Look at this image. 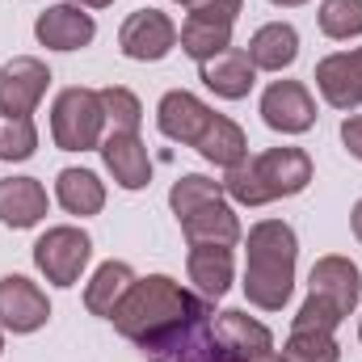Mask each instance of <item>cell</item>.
<instances>
[{"label":"cell","mask_w":362,"mask_h":362,"mask_svg":"<svg viewBox=\"0 0 362 362\" xmlns=\"http://www.w3.org/2000/svg\"><path fill=\"white\" fill-rule=\"evenodd\" d=\"M211 299L185 291L181 282H173L169 274H148V278H135V286L122 295V303L114 308V329L135 341L139 350L156 337H165L169 329L185 325L189 316H198Z\"/></svg>","instance_id":"6da1fadb"},{"label":"cell","mask_w":362,"mask_h":362,"mask_svg":"<svg viewBox=\"0 0 362 362\" xmlns=\"http://www.w3.org/2000/svg\"><path fill=\"white\" fill-rule=\"evenodd\" d=\"M295 228L282 219H262L249 228V262H245V299L262 312H282L295 291Z\"/></svg>","instance_id":"7a4b0ae2"},{"label":"cell","mask_w":362,"mask_h":362,"mask_svg":"<svg viewBox=\"0 0 362 362\" xmlns=\"http://www.w3.org/2000/svg\"><path fill=\"white\" fill-rule=\"evenodd\" d=\"M312 181V156L303 148H270L262 156H245L236 169H228L223 194L240 206H266L278 198L303 194Z\"/></svg>","instance_id":"3957f363"},{"label":"cell","mask_w":362,"mask_h":362,"mask_svg":"<svg viewBox=\"0 0 362 362\" xmlns=\"http://www.w3.org/2000/svg\"><path fill=\"white\" fill-rule=\"evenodd\" d=\"M169 206L189 245H236L240 240V219L223 202V181L185 173L169 189Z\"/></svg>","instance_id":"277c9868"},{"label":"cell","mask_w":362,"mask_h":362,"mask_svg":"<svg viewBox=\"0 0 362 362\" xmlns=\"http://www.w3.org/2000/svg\"><path fill=\"white\" fill-rule=\"evenodd\" d=\"M144 358L148 362H245L219 341V333H215V308L211 303L198 316H189L185 325L169 329L165 337L148 341Z\"/></svg>","instance_id":"5b68a950"},{"label":"cell","mask_w":362,"mask_h":362,"mask_svg":"<svg viewBox=\"0 0 362 362\" xmlns=\"http://www.w3.org/2000/svg\"><path fill=\"white\" fill-rule=\"evenodd\" d=\"M101 127H105V110H101V93L93 89H64L51 105V139L64 152H93L101 148Z\"/></svg>","instance_id":"8992f818"},{"label":"cell","mask_w":362,"mask_h":362,"mask_svg":"<svg viewBox=\"0 0 362 362\" xmlns=\"http://www.w3.org/2000/svg\"><path fill=\"white\" fill-rule=\"evenodd\" d=\"M240 17V0H194L181 25V51L194 64H206L232 47V25Z\"/></svg>","instance_id":"52a82bcc"},{"label":"cell","mask_w":362,"mask_h":362,"mask_svg":"<svg viewBox=\"0 0 362 362\" xmlns=\"http://www.w3.org/2000/svg\"><path fill=\"white\" fill-rule=\"evenodd\" d=\"M89 257H93V240L81 228H68V223L47 228L38 236V245H34V266L55 286H76L85 266H89Z\"/></svg>","instance_id":"ba28073f"},{"label":"cell","mask_w":362,"mask_h":362,"mask_svg":"<svg viewBox=\"0 0 362 362\" xmlns=\"http://www.w3.org/2000/svg\"><path fill=\"white\" fill-rule=\"evenodd\" d=\"M118 47L135 64H156L177 47V25L160 8H135L118 30Z\"/></svg>","instance_id":"9c48e42d"},{"label":"cell","mask_w":362,"mask_h":362,"mask_svg":"<svg viewBox=\"0 0 362 362\" xmlns=\"http://www.w3.org/2000/svg\"><path fill=\"white\" fill-rule=\"evenodd\" d=\"M51 68L34 55H17L0 68V114L4 118H30L38 101L47 97Z\"/></svg>","instance_id":"30bf717a"},{"label":"cell","mask_w":362,"mask_h":362,"mask_svg":"<svg viewBox=\"0 0 362 362\" xmlns=\"http://www.w3.org/2000/svg\"><path fill=\"white\" fill-rule=\"evenodd\" d=\"M47 320H51V303H47L38 282H30L25 274L0 278V329H8V333H38Z\"/></svg>","instance_id":"8fae6325"},{"label":"cell","mask_w":362,"mask_h":362,"mask_svg":"<svg viewBox=\"0 0 362 362\" xmlns=\"http://www.w3.org/2000/svg\"><path fill=\"white\" fill-rule=\"evenodd\" d=\"M262 118L278 135H303L316 127V101L299 81H274L262 93Z\"/></svg>","instance_id":"7c38bea8"},{"label":"cell","mask_w":362,"mask_h":362,"mask_svg":"<svg viewBox=\"0 0 362 362\" xmlns=\"http://www.w3.org/2000/svg\"><path fill=\"white\" fill-rule=\"evenodd\" d=\"M211 118H215V110H211L202 97H194V93H185V89L165 93L160 105H156V127H160V135L173 139V144H185V148H194V144L202 139V131L211 127Z\"/></svg>","instance_id":"4fadbf2b"},{"label":"cell","mask_w":362,"mask_h":362,"mask_svg":"<svg viewBox=\"0 0 362 362\" xmlns=\"http://www.w3.org/2000/svg\"><path fill=\"white\" fill-rule=\"evenodd\" d=\"M316 89L333 110H358L362 105V47L325 55L316 64Z\"/></svg>","instance_id":"5bb4252c"},{"label":"cell","mask_w":362,"mask_h":362,"mask_svg":"<svg viewBox=\"0 0 362 362\" xmlns=\"http://www.w3.org/2000/svg\"><path fill=\"white\" fill-rule=\"evenodd\" d=\"M101 160L110 169V177L118 181L122 189H144L152 181V160H148V144L135 131H110L101 139Z\"/></svg>","instance_id":"9a60e30c"},{"label":"cell","mask_w":362,"mask_h":362,"mask_svg":"<svg viewBox=\"0 0 362 362\" xmlns=\"http://www.w3.org/2000/svg\"><path fill=\"white\" fill-rule=\"evenodd\" d=\"M34 34H38V42L51 47V51H81V47L93 42L97 25H93V17L81 4H68V0H64V4H51V8L38 13Z\"/></svg>","instance_id":"2e32d148"},{"label":"cell","mask_w":362,"mask_h":362,"mask_svg":"<svg viewBox=\"0 0 362 362\" xmlns=\"http://www.w3.org/2000/svg\"><path fill=\"white\" fill-rule=\"evenodd\" d=\"M308 295H320L329 299L333 308H341V316H350L358 308V295H362V274L350 257H320L312 274H308Z\"/></svg>","instance_id":"e0dca14e"},{"label":"cell","mask_w":362,"mask_h":362,"mask_svg":"<svg viewBox=\"0 0 362 362\" xmlns=\"http://www.w3.org/2000/svg\"><path fill=\"white\" fill-rule=\"evenodd\" d=\"M198 76H202V85L215 93V97H223V101H240V97H249V89H253L257 68H253L249 51L228 47L223 55H215V59L198 64Z\"/></svg>","instance_id":"ac0fdd59"},{"label":"cell","mask_w":362,"mask_h":362,"mask_svg":"<svg viewBox=\"0 0 362 362\" xmlns=\"http://www.w3.org/2000/svg\"><path fill=\"white\" fill-rule=\"evenodd\" d=\"M47 215V189L38 177H4L0 181V223L13 232L34 228Z\"/></svg>","instance_id":"d6986e66"},{"label":"cell","mask_w":362,"mask_h":362,"mask_svg":"<svg viewBox=\"0 0 362 362\" xmlns=\"http://www.w3.org/2000/svg\"><path fill=\"white\" fill-rule=\"evenodd\" d=\"M185 270L202 299H223L232 286V245H189Z\"/></svg>","instance_id":"ffe728a7"},{"label":"cell","mask_w":362,"mask_h":362,"mask_svg":"<svg viewBox=\"0 0 362 362\" xmlns=\"http://www.w3.org/2000/svg\"><path fill=\"white\" fill-rule=\"evenodd\" d=\"M215 333H219V341H223L236 358H253V354L274 350V333L262 320H253L249 312H240V308L215 312Z\"/></svg>","instance_id":"44dd1931"},{"label":"cell","mask_w":362,"mask_h":362,"mask_svg":"<svg viewBox=\"0 0 362 362\" xmlns=\"http://www.w3.org/2000/svg\"><path fill=\"white\" fill-rule=\"evenodd\" d=\"M295 55H299V34L291 21H270L249 38V59L257 72H282L295 64Z\"/></svg>","instance_id":"7402d4cb"},{"label":"cell","mask_w":362,"mask_h":362,"mask_svg":"<svg viewBox=\"0 0 362 362\" xmlns=\"http://www.w3.org/2000/svg\"><path fill=\"white\" fill-rule=\"evenodd\" d=\"M131 286H135V270H131L127 262H101L97 274L89 278V286H85V308H89L93 316L110 320L114 308L122 303V295H127Z\"/></svg>","instance_id":"603a6c76"},{"label":"cell","mask_w":362,"mask_h":362,"mask_svg":"<svg viewBox=\"0 0 362 362\" xmlns=\"http://www.w3.org/2000/svg\"><path fill=\"white\" fill-rule=\"evenodd\" d=\"M194 148L202 152V160H211V165H219V169H236V165L249 156V139H245V131H240L228 114H215L211 127L202 131V139H198Z\"/></svg>","instance_id":"cb8c5ba5"},{"label":"cell","mask_w":362,"mask_h":362,"mask_svg":"<svg viewBox=\"0 0 362 362\" xmlns=\"http://www.w3.org/2000/svg\"><path fill=\"white\" fill-rule=\"evenodd\" d=\"M55 198H59V206H64L68 215L89 219V215H97V211L105 206V185H101V177L89 173V169H64V173L55 177Z\"/></svg>","instance_id":"d4e9b609"},{"label":"cell","mask_w":362,"mask_h":362,"mask_svg":"<svg viewBox=\"0 0 362 362\" xmlns=\"http://www.w3.org/2000/svg\"><path fill=\"white\" fill-rule=\"evenodd\" d=\"M282 362H337L341 358V346L333 333H303V329H291L286 346H282Z\"/></svg>","instance_id":"484cf974"},{"label":"cell","mask_w":362,"mask_h":362,"mask_svg":"<svg viewBox=\"0 0 362 362\" xmlns=\"http://www.w3.org/2000/svg\"><path fill=\"white\" fill-rule=\"evenodd\" d=\"M320 30L325 38H358L362 34V0H325L320 4Z\"/></svg>","instance_id":"4316f807"},{"label":"cell","mask_w":362,"mask_h":362,"mask_svg":"<svg viewBox=\"0 0 362 362\" xmlns=\"http://www.w3.org/2000/svg\"><path fill=\"white\" fill-rule=\"evenodd\" d=\"M101 110H105V122H110L114 131H135V135H139L144 105H139V97L131 89H122V85L101 89Z\"/></svg>","instance_id":"83f0119b"},{"label":"cell","mask_w":362,"mask_h":362,"mask_svg":"<svg viewBox=\"0 0 362 362\" xmlns=\"http://www.w3.org/2000/svg\"><path fill=\"white\" fill-rule=\"evenodd\" d=\"M34 152H38L34 118H4V127H0V160H30Z\"/></svg>","instance_id":"f1b7e54d"},{"label":"cell","mask_w":362,"mask_h":362,"mask_svg":"<svg viewBox=\"0 0 362 362\" xmlns=\"http://www.w3.org/2000/svg\"><path fill=\"white\" fill-rule=\"evenodd\" d=\"M341 320H346L341 308H333V303L320 299V295H308L303 308L295 312V329H303V333H337Z\"/></svg>","instance_id":"f546056e"},{"label":"cell","mask_w":362,"mask_h":362,"mask_svg":"<svg viewBox=\"0 0 362 362\" xmlns=\"http://www.w3.org/2000/svg\"><path fill=\"white\" fill-rule=\"evenodd\" d=\"M341 144H346V152H350L354 160H362V114H354V118L341 122Z\"/></svg>","instance_id":"4dcf8cb0"},{"label":"cell","mask_w":362,"mask_h":362,"mask_svg":"<svg viewBox=\"0 0 362 362\" xmlns=\"http://www.w3.org/2000/svg\"><path fill=\"white\" fill-rule=\"evenodd\" d=\"M68 4H81V8H110L114 0H68Z\"/></svg>","instance_id":"1f68e13d"},{"label":"cell","mask_w":362,"mask_h":362,"mask_svg":"<svg viewBox=\"0 0 362 362\" xmlns=\"http://www.w3.org/2000/svg\"><path fill=\"white\" fill-rule=\"evenodd\" d=\"M350 223H354V236L362 240V198H358V206H354V215H350Z\"/></svg>","instance_id":"d6a6232c"},{"label":"cell","mask_w":362,"mask_h":362,"mask_svg":"<svg viewBox=\"0 0 362 362\" xmlns=\"http://www.w3.org/2000/svg\"><path fill=\"white\" fill-rule=\"evenodd\" d=\"M245 362H282V358H278V350H266V354H253V358H245Z\"/></svg>","instance_id":"836d02e7"},{"label":"cell","mask_w":362,"mask_h":362,"mask_svg":"<svg viewBox=\"0 0 362 362\" xmlns=\"http://www.w3.org/2000/svg\"><path fill=\"white\" fill-rule=\"evenodd\" d=\"M270 4H278V8H295V4H308V0H270Z\"/></svg>","instance_id":"e575fe53"},{"label":"cell","mask_w":362,"mask_h":362,"mask_svg":"<svg viewBox=\"0 0 362 362\" xmlns=\"http://www.w3.org/2000/svg\"><path fill=\"white\" fill-rule=\"evenodd\" d=\"M0 354H4V337H0Z\"/></svg>","instance_id":"d590c367"},{"label":"cell","mask_w":362,"mask_h":362,"mask_svg":"<svg viewBox=\"0 0 362 362\" xmlns=\"http://www.w3.org/2000/svg\"><path fill=\"white\" fill-rule=\"evenodd\" d=\"M177 4H194V0H177Z\"/></svg>","instance_id":"8d00e7d4"},{"label":"cell","mask_w":362,"mask_h":362,"mask_svg":"<svg viewBox=\"0 0 362 362\" xmlns=\"http://www.w3.org/2000/svg\"><path fill=\"white\" fill-rule=\"evenodd\" d=\"M358 341H362V325H358Z\"/></svg>","instance_id":"74e56055"}]
</instances>
